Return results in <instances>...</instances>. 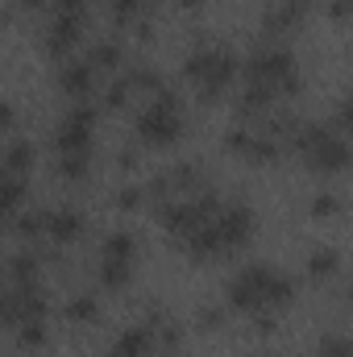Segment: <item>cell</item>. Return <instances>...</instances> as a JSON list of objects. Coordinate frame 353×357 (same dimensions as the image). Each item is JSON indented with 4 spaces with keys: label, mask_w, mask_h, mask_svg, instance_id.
<instances>
[{
    "label": "cell",
    "mask_w": 353,
    "mask_h": 357,
    "mask_svg": "<svg viewBox=\"0 0 353 357\" xmlns=\"http://www.w3.org/2000/svg\"><path fill=\"white\" fill-rule=\"evenodd\" d=\"M291 299H295V278L283 274L278 266H270V262H250L229 278V303L237 312H250V316L278 312Z\"/></svg>",
    "instance_id": "6da1fadb"
},
{
    "label": "cell",
    "mask_w": 353,
    "mask_h": 357,
    "mask_svg": "<svg viewBox=\"0 0 353 357\" xmlns=\"http://www.w3.org/2000/svg\"><path fill=\"white\" fill-rule=\"evenodd\" d=\"M237 71H241V63H237V54L229 46H200V50H191L183 59V79L195 88V96L204 104H212L229 88L237 79Z\"/></svg>",
    "instance_id": "7a4b0ae2"
},
{
    "label": "cell",
    "mask_w": 353,
    "mask_h": 357,
    "mask_svg": "<svg viewBox=\"0 0 353 357\" xmlns=\"http://www.w3.org/2000/svg\"><path fill=\"white\" fill-rule=\"evenodd\" d=\"M291 150L303 158L308 171H320V175H341L350 167V142L329 125H299Z\"/></svg>",
    "instance_id": "3957f363"
},
{
    "label": "cell",
    "mask_w": 353,
    "mask_h": 357,
    "mask_svg": "<svg viewBox=\"0 0 353 357\" xmlns=\"http://www.w3.org/2000/svg\"><path fill=\"white\" fill-rule=\"evenodd\" d=\"M137 137L146 142V146H175L179 137H183V116H179V96L171 88L154 91L150 96V104L137 112Z\"/></svg>",
    "instance_id": "277c9868"
},
{
    "label": "cell",
    "mask_w": 353,
    "mask_h": 357,
    "mask_svg": "<svg viewBox=\"0 0 353 357\" xmlns=\"http://www.w3.org/2000/svg\"><path fill=\"white\" fill-rule=\"evenodd\" d=\"M216 212H220V195L216 191H195V195H183V199H158V220H163V229L175 241L195 233L200 225H208Z\"/></svg>",
    "instance_id": "5b68a950"
},
{
    "label": "cell",
    "mask_w": 353,
    "mask_h": 357,
    "mask_svg": "<svg viewBox=\"0 0 353 357\" xmlns=\"http://www.w3.org/2000/svg\"><path fill=\"white\" fill-rule=\"evenodd\" d=\"M246 75H250L254 84H270L278 96H295V91H299V67H295V54H291L287 46H278V42H266V46H258V50L250 54Z\"/></svg>",
    "instance_id": "8992f818"
},
{
    "label": "cell",
    "mask_w": 353,
    "mask_h": 357,
    "mask_svg": "<svg viewBox=\"0 0 353 357\" xmlns=\"http://www.w3.org/2000/svg\"><path fill=\"white\" fill-rule=\"evenodd\" d=\"M212 225H216L220 245H225V254H229V250H237V245H246V241L254 237V208L241 204V199L220 204V212L212 216Z\"/></svg>",
    "instance_id": "52a82bcc"
},
{
    "label": "cell",
    "mask_w": 353,
    "mask_h": 357,
    "mask_svg": "<svg viewBox=\"0 0 353 357\" xmlns=\"http://www.w3.org/2000/svg\"><path fill=\"white\" fill-rule=\"evenodd\" d=\"M46 312V295L38 287H17L13 295H0V320L4 324H21V320H42Z\"/></svg>",
    "instance_id": "ba28073f"
},
{
    "label": "cell",
    "mask_w": 353,
    "mask_h": 357,
    "mask_svg": "<svg viewBox=\"0 0 353 357\" xmlns=\"http://www.w3.org/2000/svg\"><path fill=\"white\" fill-rule=\"evenodd\" d=\"M42 233H46L54 245H67V241L84 237V212L71 208V204H63V208H46V216H42Z\"/></svg>",
    "instance_id": "9c48e42d"
},
{
    "label": "cell",
    "mask_w": 353,
    "mask_h": 357,
    "mask_svg": "<svg viewBox=\"0 0 353 357\" xmlns=\"http://www.w3.org/2000/svg\"><path fill=\"white\" fill-rule=\"evenodd\" d=\"M225 146L233 150V154H241V158H250V162H274L278 158V146L266 137V133H254V129H229V137H225Z\"/></svg>",
    "instance_id": "30bf717a"
},
{
    "label": "cell",
    "mask_w": 353,
    "mask_h": 357,
    "mask_svg": "<svg viewBox=\"0 0 353 357\" xmlns=\"http://www.w3.org/2000/svg\"><path fill=\"white\" fill-rule=\"evenodd\" d=\"M308 13H312V0H274L262 17V29L266 33H291L303 25Z\"/></svg>",
    "instance_id": "8fae6325"
},
{
    "label": "cell",
    "mask_w": 353,
    "mask_h": 357,
    "mask_svg": "<svg viewBox=\"0 0 353 357\" xmlns=\"http://www.w3.org/2000/svg\"><path fill=\"white\" fill-rule=\"evenodd\" d=\"M84 21L88 17H54L50 21V29H46V54H67L71 46H80V38H84Z\"/></svg>",
    "instance_id": "7c38bea8"
},
{
    "label": "cell",
    "mask_w": 353,
    "mask_h": 357,
    "mask_svg": "<svg viewBox=\"0 0 353 357\" xmlns=\"http://www.w3.org/2000/svg\"><path fill=\"white\" fill-rule=\"evenodd\" d=\"M96 67H91L88 59H75V63H67L63 71H59V88L67 91V96H75V100H88L91 91H96Z\"/></svg>",
    "instance_id": "4fadbf2b"
},
{
    "label": "cell",
    "mask_w": 353,
    "mask_h": 357,
    "mask_svg": "<svg viewBox=\"0 0 353 357\" xmlns=\"http://www.w3.org/2000/svg\"><path fill=\"white\" fill-rule=\"evenodd\" d=\"M274 100H278V91L270 88V84H254V79H246V91L237 96V112H241V116H266Z\"/></svg>",
    "instance_id": "5bb4252c"
},
{
    "label": "cell",
    "mask_w": 353,
    "mask_h": 357,
    "mask_svg": "<svg viewBox=\"0 0 353 357\" xmlns=\"http://www.w3.org/2000/svg\"><path fill=\"white\" fill-rule=\"evenodd\" d=\"M337 274H341V254H337L333 245H320V250L308 254V278H312V282H329V278H337Z\"/></svg>",
    "instance_id": "9a60e30c"
},
{
    "label": "cell",
    "mask_w": 353,
    "mask_h": 357,
    "mask_svg": "<svg viewBox=\"0 0 353 357\" xmlns=\"http://www.w3.org/2000/svg\"><path fill=\"white\" fill-rule=\"evenodd\" d=\"M146 354H154V341H150V328L146 324L125 328L117 337V345H112V357H146Z\"/></svg>",
    "instance_id": "2e32d148"
},
{
    "label": "cell",
    "mask_w": 353,
    "mask_h": 357,
    "mask_svg": "<svg viewBox=\"0 0 353 357\" xmlns=\"http://www.w3.org/2000/svg\"><path fill=\"white\" fill-rule=\"evenodd\" d=\"M100 258H112V262H133L137 258V237L129 229H112L100 245Z\"/></svg>",
    "instance_id": "e0dca14e"
},
{
    "label": "cell",
    "mask_w": 353,
    "mask_h": 357,
    "mask_svg": "<svg viewBox=\"0 0 353 357\" xmlns=\"http://www.w3.org/2000/svg\"><path fill=\"white\" fill-rule=\"evenodd\" d=\"M29 167H33V142H25V137L8 142V150L0 158V175H25Z\"/></svg>",
    "instance_id": "ac0fdd59"
},
{
    "label": "cell",
    "mask_w": 353,
    "mask_h": 357,
    "mask_svg": "<svg viewBox=\"0 0 353 357\" xmlns=\"http://www.w3.org/2000/svg\"><path fill=\"white\" fill-rule=\"evenodd\" d=\"M121 59H125V50H121V42H117V38H100V42L88 50V63L96 67V71H117V67H121Z\"/></svg>",
    "instance_id": "d6986e66"
},
{
    "label": "cell",
    "mask_w": 353,
    "mask_h": 357,
    "mask_svg": "<svg viewBox=\"0 0 353 357\" xmlns=\"http://www.w3.org/2000/svg\"><path fill=\"white\" fill-rule=\"evenodd\" d=\"M8 278H13L17 287H38V254L17 250V254L8 258Z\"/></svg>",
    "instance_id": "ffe728a7"
},
{
    "label": "cell",
    "mask_w": 353,
    "mask_h": 357,
    "mask_svg": "<svg viewBox=\"0 0 353 357\" xmlns=\"http://www.w3.org/2000/svg\"><path fill=\"white\" fill-rule=\"evenodd\" d=\"M125 84H129L133 91H150V96L167 88V84H163V71H158V67H150V63L129 67V71H125Z\"/></svg>",
    "instance_id": "44dd1931"
},
{
    "label": "cell",
    "mask_w": 353,
    "mask_h": 357,
    "mask_svg": "<svg viewBox=\"0 0 353 357\" xmlns=\"http://www.w3.org/2000/svg\"><path fill=\"white\" fill-rule=\"evenodd\" d=\"M63 316L71 320V324H91V320H100V299L96 295H71L67 299V307H63Z\"/></svg>",
    "instance_id": "7402d4cb"
},
{
    "label": "cell",
    "mask_w": 353,
    "mask_h": 357,
    "mask_svg": "<svg viewBox=\"0 0 353 357\" xmlns=\"http://www.w3.org/2000/svg\"><path fill=\"white\" fill-rule=\"evenodd\" d=\"M167 183H171V191H200L204 187V167L200 162H179L167 171Z\"/></svg>",
    "instance_id": "603a6c76"
},
{
    "label": "cell",
    "mask_w": 353,
    "mask_h": 357,
    "mask_svg": "<svg viewBox=\"0 0 353 357\" xmlns=\"http://www.w3.org/2000/svg\"><path fill=\"white\" fill-rule=\"evenodd\" d=\"M129 278H133V262H112V258H100V282H104L108 291H121Z\"/></svg>",
    "instance_id": "cb8c5ba5"
},
{
    "label": "cell",
    "mask_w": 353,
    "mask_h": 357,
    "mask_svg": "<svg viewBox=\"0 0 353 357\" xmlns=\"http://www.w3.org/2000/svg\"><path fill=\"white\" fill-rule=\"evenodd\" d=\"M42 216H46V208H17L13 212L17 237H42Z\"/></svg>",
    "instance_id": "d4e9b609"
},
{
    "label": "cell",
    "mask_w": 353,
    "mask_h": 357,
    "mask_svg": "<svg viewBox=\"0 0 353 357\" xmlns=\"http://www.w3.org/2000/svg\"><path fill=\"white\" fill-rule=\"evenodd\" d=\"M91 167V150H75V154H59V175L63 178H84Z\"/></svg>",
    "instance_id": "484cf974"
},
{
    "label": "cell",
    "mask_w": 353,
    "mask_h": 357,
    "mask_svg": "<svg viewBox=\"0 0 353 357\" xmlns=\"http://www.w3.org/2000/svg\"><path fill=\"white\" fill-rule=\"evenodd\" d=\"M146 204V191L137 187V183H121L117 191H112V208H121V212H137Z\"/></svg>",
    "instance_id": "4316f807"
},
{
    "label": "cell",
    "mask_w": 353,
    "mask_h": 357,
    "mask_svg": "<svg viewBox=\"0 0 353 357\" xmlns=\"http://www.w3.org/2000/svg\"><path fill=\"white\" fill-rule=\"evenodd\" d=\"M17 341H21V349H38L46 341V324L42 320H21L17 324Z\"/></svg>",
    "instance_id": "83f0119b"
},
{
    "label": "cell",
    "mask_w": 353,
    "mask_h": 357,
    "mask_svg": "<svg viewBox=\"0 0 353 357\" xmlns=\"http://www.w3.org/2000/svg\"><path fill=\"white\" fill-rule=\"evenodd\" d=\"M308 208H312V216H316V220H329V216H337V212H341V199H337L333 191H316Z\"/></svg>",
    "instance_id": "f1b7e54d"
},
{
    "label": "cell",
    "mask_w": 353,
    "mask_h": 357,
    "mask_svg": "<svg viewBox=\"0 0 353 357\" xmlns=\"http://www.w3.org/2000/svg\"><path fill=\"white\" fill-rule=\"evenodd\" d=\"M316 354H320V357H350V337H341V333H329V337H320Z\"/></svg>",
    "instance_id": "f546056e"
},
{
    "label": "cell",
    "mask_w": 353,
    "mask_h": 357,
    "mask_svg": "<svg viewBox=\"0 0 353 357\" xmlns=\"http://www.w3.org/2000/svg\"><path fill=\"white\" fill-rule=\"evenodd\" d=\"M108 13H112V21L129 25V21H137V13H142V0H108Z\"/></svg>",
    "instance_id": "4dcf8cb0"
},
{
    "label": "cell",
    "mask_w": 353,
    "mask_h": 357,
    "mask_svg": "<svg viewBox=\"0 0 353 357\" xmlns=\"http://www.w3.org/2000/svg\"><path fill=\"white\" fill-rule=\"evenodd\" d=\"M129 96H133V88L125 84V75H117V79L108 84V91H104V104H108V108H121V104H129Z\"/></svg>",
    "instance_id": "1f68e13d"
},
{
    "label": "cell",
    "mask_w": 353,
    "mask_h": 357,
    "mask_svg": "<svg viewBox=\"0 0 353 357\" xmlns=\"http://www.w3.org/2000/svg\"><path fill=\"white\" fill-rule=\"evenodd\" d=\"M54 17H84V8H88V0H50L46 4Z\"/></svg>",
    "instance_id": "d6a6232c"
},
{
    "label": "cell",
    "mask_w": 353,
    "mask_h": 357,
    "mask_svg": "<svg viewBox=\"0 0 353 357\" xmlns=\"http://www.w3.org/2000/svg\"><path fill=\"white\" fill-rule=\"evenodd\" d=\"M195 324H200V328H216V324H225V312L208 303V307H200V316H195Z\"/></svg>",
    "instance_id": "836d02e7"
},
{
    "label": "cell",
    "mask_w": 353,
    "mask_h": 357,
    "mask_svg": "<svg viewBox=\"0 0 353 357\" xmlns=\"http://www.w3.org/2000/svg\"><path fill=\"white\" fill-rule=\"evenodd\" d=\"M329 17L333 21H345L350 17V0H329Z\"/></svg>",
    "instance_id": "e575fe53"
},
{
    "label": "cell",
    "mask_w": 353,
    "mask_h": 357,
    "mask_svg": "<svg viewBox=\"0 0 353 357\" xmlns=\"http://www.w3.org/2000/svg\"><path fill=\"white\" fill-rule=\"evenodd\" d=\"M137 158H142L137 150H125V154H121L117 162H121V171H133V167H137Z\"/></svg>",
    "instance_id": "d590c367"
},
{
    "label": "cell",
    "mask_w": 353,
    "mask_h": 357,
    "mask_svg": "<svg viewBox=\"0 0 353 357\" xmlns=\"http://www.w3.org/2000/svg\"><path fill=\"white\" fill-rule=\"evenodd\" d=\"M8 125H13V104L0 100V129H8Z\"/></svg>",
    "instance_id": "8d00e7d4"
},
{
    "label": "cell",
    "mask_w": 353,
    "mask_h": 357,
    "mask_svg": "<svg viewBox=\"0 0 353 357\" xmlns=\"http://www.w3.org/2000/svg\"><path fill=\"white\" fill-rule=\"evenodd\" d=\"M21 4H25V8H46L50 0H21Z\"/></svg>",
    "instance_id": "74e56055"
},
{
    "label": "cell",
    "mask_w": 353,
    "mask_h": 357,
    "mask_svg": "<svg viewBox=\"0 0 353 357\" xmlns=\"http://www.w3.org/2000/svg\"><path fill=\"white\" fill-rule=\"evenodd\" d=\"M179 4H187V8H195V4H204V0H179Z\"/></svg>",
    "instance_id": "f35d334b"
},
{
    "label": "cell",
    "mask_w": 353,
    "mask_h": 357,
    "mask_svg": "<svg viewBox=\"0 0 353 357\" xmlns=\"http://www.w3.org/2000/svg\"><path fill=\"white\" fill-rule=\"evenodd\" d=\"M0 278H4V266H0Z\"/></svg>",
    "instance_id": "ab89813d"
},
{
    "label": "cell",
    "mask_w": 353,
    "mask_h": 357,
    "mask_svg": "<svg viewBox=\"0 0 353 357\" xmlns=\"http://www.w3.org/2000/svg\"><path fill=\"white\" fill-rule=\"evenodd\" d=\"M0 324H4V320H0Z\"/></svg>",
    "instance_id": "60d3db41"
},
{
    "label": "cell",
    "mask_w": 353,
    "mask_h": 357,
    "mask_svg": "<svg viewBox=\"0 0 353 357\" xmlns=\"http://www.w3.org/2000/svg\"><path fill=\"white\" fill-rule=\"evenodd\" d=\"M108 357H112V354H108Z\"/></svg>",
    "instance_id": "b9f144b4"
}]
</instances>
